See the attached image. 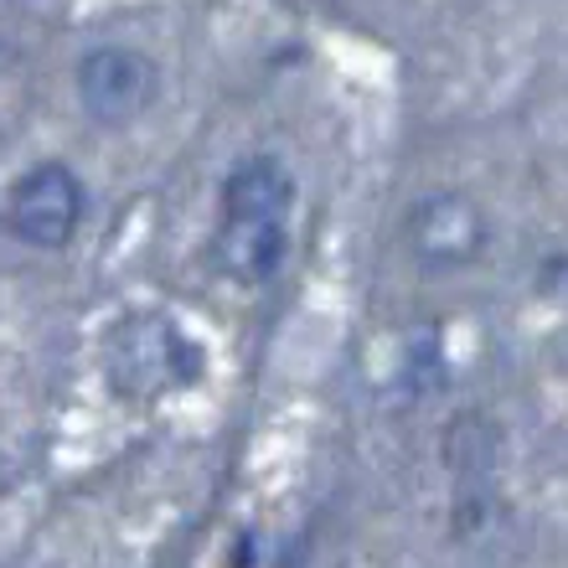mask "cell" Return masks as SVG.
Instances as JSON below:
<instances>
[{
	"instance_id": "1",
	"label": "cell",
	"mask_w": 568,
	"mask_h": 568,
	"mask_svg": "<svg viewBox=\"0 0 568 568\" xmlns=\"http://www.w3.org/2000/svg\"><path fill=\"white\" fill-rule=\"evenodd\" d=\"M295 171L280 155H248L223 176L217 227H212V270L254 290L270 284L295 243Z\"/></svg>"
},
{
	"instance_id": "2",
	"label": "cell",
	"mask_w": 568,
	"mask_h": 568,
	"mask_svg": "<svg viewBox=\"0 0 568 568\" xmlns=\"http://www.w3.org/2000/svg\"><path fill=\"white\" fill-rule=\"evenodd\" d=\"M207 373V352L176 315L135 311L120 315L104 336V383L124 404H161L171 393H186Z\"/></svg>"
},
{
	"instance_id": "3",
	"label": "cell",
	"mask_w": 568,
	"mask_h": 568,
	"mask_svg": "<svg viewBox=\"0 0 568 568\" xmlns=\"http://www.w3.org/2000/svg\"><path fill=\"white\" fill-rule=\"evenodd\" d=\"M89 212V186L68 161H37L11 181L6 196V227L21 248L37 254H58L78 239Z\"/></svg>"
},
{
	"instance_id": "4",
	"label": "cell",
	"mask_w": 568,
	"mask_h": 568,
	"mask_svg": "<svg viewBox=\"0 0 568 568\" xmlns=\"http://www.w3.org/2000/svg\"><path fill=\"white\" fill-rule=\"evenodd\" d=\"M73 89H78V109L99 130H130V124L145 120L150 109H155V99L165 89V73H161V62L150 58V52H140V47L109 42L78 58Z\"/></svg>"
},
{
	"instance_id": "5",
	"label": "cell",
	"mask_w": 568,
	"mask_h": 568,
	"mask_svg": "<svg viewBox=\"0 0 568 568\" xmlns=\"http://www.w3.org/2000/svg\"><path fill=\"white\" fill-rule=\"evenodd\" d=\"M404 243L408 258L419 264L424 274H460L470 264L486 258L491 248V223L470 192H455V186H434L424 192L404 217Z\"/></svg>"
}]
</instances>
